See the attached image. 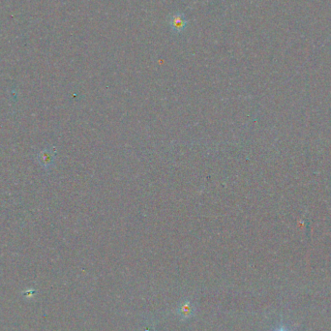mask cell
Returning <instances> with one entry per match:
<instances>
[{
  "instance_id": "1",
  "label": "cell",
  "mask_w": 331,
  "mask_h": 331,
  "mask_svg": "<svg viewBox=\"0 0 331 331\" xmlns=\"http://www.w3.org/2000/svg\"><path fill=\"white\" fill-rule=\"evenodd\" d=\"M56 156V150L55 147H47L38 153V163L44 167L45 170H50L54 165Z\"/></svg>"
},
{
  "instance_id": "2",
  "label": "cell",
  "mask_w": 331,
  "mask_h": 331,
  "mask_svg": "<svg viewBox=\"0 0 331 331\" xmlns=\"http://www.w3.org/2000/svg\"><path fill=\"white\" fill-rule=\"evenodd\" d=\"M188 26V20L182 13H174L170 16L169 27L173 33H182Z\"/></svg>"
},
{
  "instance_id": "3",
  "label": "cell",
  "mask_w": 331,
  "mask_h": 331,
  "mask_svg": "<svg viewBox=\"0 0 331 331\" xmlns=\"http://www.w3.org/2000/svg\"><path fill=\"white\" fill-rule=\"evenodd\" d=\"M177 316L182 320H188L195 315V307L191 301H182L176 309Z\"/></svg>"
},
{
  "instance_id": "4",
  "label": "cell",
  "mask_w": 331,
  "mask_h": 331,
  "mask_svg": "<svg viewBox=\"0 0 331 331\" xmlns=\"http://www.w3.org/2000/svg\"><path fill=\"white\" fill-rule=\"evenodd\" d=\"M285 331V330H283V329H281V330H279V331Z\"/></svg>"
}]
</instances>
